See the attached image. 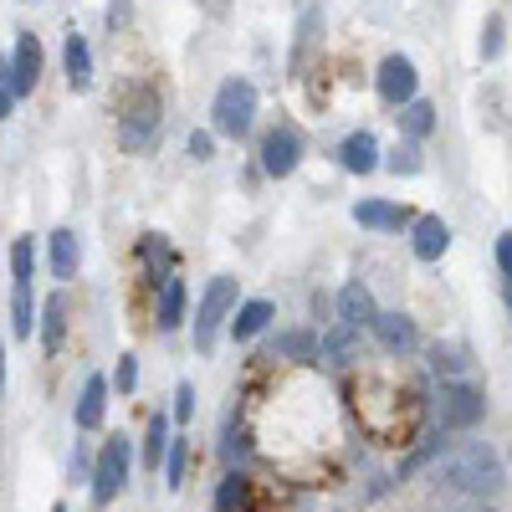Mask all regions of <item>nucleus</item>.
Instances as JSON below:
<instances>
[{
    "label": "nucleus",
    "instance_id": "obj_41",
    "mask_svg": "<svg viewBox=\"0 0 512 512\" xmlns=\"http://www.w3.org/2000/svg\"><path fill=\"white\" fill-rule=\"evenodd\" d=\"M52 512H67V507H62V502H57V507H52Z\"/></svg>",
    "mask_w": 512,
    "mask_h": 512
},
{
    "label": "nucleus",
    "instance_id": "obj_30",
    "mask_svg": "<svg viewBox=\"0 0 512 512\" xmlns=\"http://www.w3.org/2000/svg\"><path fill=\"white\" fill-rule=\"evenodd\" d=\"M436 451H441V436H431V441H425L420 451H410V456L400 461V482H405V477H415V472H420V466H425V461H431Z\"/></svg>",
    "mask_w": 512,
    "mask_h": 512
},
{
    "label": "nucleus",
    "instance_id": "obj_8",
    "mask_svg": "<svg viewBox=\"0 0 512 512\" xmlns=\"http://www.w3.org/2000/svg\"><path fill=\"white\" fill-rule=\"evenodd\" d=\"M415 62L410 57H384L379 62V98L384 103H410L415 98Z\"/></svg>",
    "mask_w": 512,
    "mask_h": 512
},
{
    "label": "nucleus",
    "instance_id": "obj_12",
    "mask_svg": "<svg viewBox=\"0 0 512 512\" xmlns=\"http://www.w3.org/2000/svg\"><path fill=\"white\" fill-rule=\"evenodd\" d=\"M354 221L369 226V231H400L410 221V210L405 205H390V200H359L354 205Z\"/></svg>",
    "mask_w": 512,
    "mask_h": 512
},
{
    "label": "nucleus",
    "instance_id": "obj_26",
    "mask_svg": "<svg viewBox=\"0 0 512 512\" xmlns=\"http://www.w3.org/2000/svg\"><path fill=\"white\" fill-rule=\"evenodd\" d=\"M323 354H328L333 364H349V359H354V328L344 323L338 333H328V338H323Z\"/></svg>",
    "mask_w": 512,
    "mask_h": 512
},
{
    "label": "nucleus",
    "instance_id": "obj_2",
    "mask_svg": "<svg viewBox=\"0 0 512 512\" xmlns=\"http://www.w3.org/2000/svg\"><path fill=\"white\" fill-rule=\"evenodd\" d=\"M159 134H164V103H159V93L154 88H134L128 103H123V113H118V144H123V154H149L159 144Z\"/></svg>",
    "mask_w": 512,
    "mask_h": 512
},
{
    "label": "nucleus",
    "instance_id": "obj_14",
    "mask_svg": "<svg viewBox=\"0 0 512 512\" xmlns=\"http://www.w3.org/2000/svg\"><path fill=\"white\" fill-rule=\"evenodd\" d=\"M338 318H344L349 328H364V323L379 318V308H374V297H369L364 282H349L344 292H338Z\"/></svg>",
    "mask_w": 512,
    "mask_h": 512
},
{
    "label": "nucleus",
    "instance_id": "obj_5",
    "mask_svg": "<svg viewBox=\"0 0 512 512\" xmlns=\"http://www.w3.org/2000/svg\"><path fill=\"white\" fill-rule=\"evenodd\" d=\"M482 410H487V400H482V390L477 384H466V379H446L441 384V431H472V425L482 420Z\"/></svg>",
    "mask_w": 512,
    "mask_h": 512
},
{
    "label": "nucleus",
    "instance_id": "obj_17",
    "mask_svg": "<svg viewBox=\"0 0 512 512\" xmlns=\"http://www.w3.org/2000/svg\"><path fill=\"white\" fill-rule=\"evenodd\" d=\"M272 323V303L267 297H251V303H241L236 308V318H231V333H236V344H246V338H256Z\"/></svg>",
    "mask_w": 512,
    "mask_h": 512
},
{
    "label": "nucleus",
    "instance_id": "obj_3",
    "mask_svg": "<svg viewBox=\"0 0 512 512\" xmlns=\"http://www.w3.org/2000/svg\"><path fill=\"white\" fill-rule=\"evenodd\" d=\"M251 118H256V88L246 77H226L216 88V103H210V128L226 139H241L251 128Z\"/></svg>",
    "mask_w": 512,
    "mask_h": 512
},
{
    "label": "nucleus",
    "instance_id": "obj_32",
    "mask_svg": "<svg viewBox=\"0 0 512 512\" xmlns=\"http://www.w3.org/2000/svg\"><path fill=\"white\" fill-rule=\"evenodd\" d=\"M502 52V16H487V31H482V57L492 62Z\"/></svg>",
    "mask_w": 512,
    "mask_h": 512
},
{
    "label": "nucleus",
    "instance_id": "obj_9",
    "mask_svg": "<svg viewBox=\"0 0 512 512\" xmlns=\"http://www.w3.org/2000/svg\"><path fill=\"white\" fill-rule=\"evenodd\" d=\"M410 246H415V256H420V262H441V256H446V246H451V226H446L441 216H420V221H415V236H410Z\"/></svg>",
    "mask_w": 512,
    "mask_h": 512
},
{
    "label": "nucleus",
    "instance_id": "obj_7",
    "mask_svg": "<svg viewBox=\"0 0 512 512\" xmlns=\"http://www.w3.org/2000/svg\"><path fill=\"white\" fill-rule=\"evenodd\" d=\"M297 159H303V139H297V128H272V134L262 139V169L272 180L292 175Z\"/></svg>",
    "mask_w": 512,
    "mask_h": 512
},
{
    "label": "nucleus",
    "instance_id": "obj_18",
    "mask_svg": "<svg viewBox=\"0 0 512 512\" xmlns=\"http://www.w3.org/2000/svg\"><path fill=\"white\" fill-rule=\"evenodd\" d=\"M338 159H344V169H354V175H369V169L379 164V144H374V134H349L344 139V149H338Z\"/></svg>",
    "mask_w": 512,
    "mask_h": 512
},
{
    "label": "nucleus",
    "instance_id": "obj_35",
    "mask_svg": "<svg viewBox=\"0 0 512 512\" xmlns=\"http://www.w3.org/2000/svg\"><path fill=\"white\" fill-rule=\"evenodd\" d=\"M246 451H251V441H246V431H231V436H226V446H221V456H226V461H241Z\"/></svg>",
    "mask_w": 512,
    "mask_h": 512
},
{
    "label": "nucleus",
    "instance_id": "obj_37",
    "mask_svg": "<svg viewBox=\"0 0 512 512\" xmlns=\"http://www.w3.org/2000/svg\"><path fill=\"white\" fill-rule=\"evenodd\" d=\"M497 267H502V277H512V231L497 236Z\"/></svg>",
    "mask_w": 512,
    "mask_h": 512
},
{
    "label": "nucleus",
    "instance_id": "obj_25",
    "mask_svg": "<svg viewBox=\"0 0 512 512\" xmlns=\"http://www.w3.org/2000/svg\"><path fill=\"white\" fill-rule=\"evenodd\" d=\"M31 272H36V246H31V236H21L11 246V282L16 287H31Z\"/></svg>",
    "mask_w": 512,
    "mask_h": 512
},
{
    "label": "nucleus",
    "instance_id": "obj_38",
    "mask_svg": "<svg viewBox=\"0 0 512 512\" xmlns=\"http://www.w3.org/2000/svg\"><path fill=\"white\" fill-rule=\"evenodd\" d=\"M190 154L195 159H210V134H190Z\"/></svg>",
    "mask_w": 512,
    "mask_h": 512
},
{
    "label": "nucleus",
    "instance_id": "obj_39",
    "mask_svg": "<svg viewBox=\"0 0 512 512\" xmlns=\"http://www.w3.org/2000/svg\"><path fill=\"white\" fill-rule=\"evenodd\" d=\"M108 21H113V26L128 21V0H113V6H108Z\"/></svg>",
    "mask_w": 512,
    "mask_h": 512
},
{
    "label": "nucleus",
    "instance_id": "obj_23",
    "mask_svg": "<svg viewBox=\"0 0 512 512\" xmlns=\"http://www.w3.org/2000/svg\"><path fill=\"white\" fill-rule=\"evenodd\" d=\"M31 328H36V303H31V287H16V297H11V333H16V338H31Z\"/></svg>",
    "mask_w": 512,
    "mask_h": 512
},
{
    "label": "nucleus",
    "instance_id": "obj_24",
    "mask_svg": "<svg viewBox=\"0 0 512 512\" xmlns=\"http://www.w3.org/2000/svg\"><path fill=\"white\" fill-rule=\"evenodd\" d=\"M431 128H436V108L425 103V98H410V103H405V134H410V139H425Z\"/></svg>",
    "mask_w": 512,
    "mask_h": 512
},
{
    "label": "nucleus",
    "instance_id": "obj_6",
    "mask_svg": "<svg viewBox=\"0 0 512 512\" xmlns=\"http://www.w3.org/2000/svg\"><path fill=\"white\" fill-rule=\"evenodd\" d=\"M128 461H134V446H128V436L113 431V441L98 451V466H93V502H113V492H123L128 482Z\"/></svg>",
    "mask_w": 512,
    "mask_h": 512
},
{
    "label": "nucleus",
    "instance_id": "obj_15",
    "mask_svg": "<svg viewBox=\"0 0 512 512\" xmlns=\"http://www.w3.org/2000/svg\"><path fill=\"white\" fill-rule=\"evenodd\" d=\"M374 333H379V344L390 349V354H410L415 349V323L405 313H379L374 318Z\"/></svg>",
    "mask_w": 512,
    "mask_h": 512
},
{
    "label": "nucleus",
    "instance_id": "obj_19",
    "mask_svg": "<svg viewBox=\"0 0 512 512\" xmlns=\"http://www.w3.org/2000/svg\"><path fill=\"white\" fill-rule=\"evenodd\" d=\"M185 323V282L180 277H164V292H159V328L175 333Z\"/></svg>",
    "mask_w": 512,
    "mask_h": 512
},
{
    "label": "nucleus",
    "instance_id": "obj_1",
    "mask_svg": "<svg viewBox=\"0 0 512 512\" xmlns=\"http://www.w3.org/2000/svg\"><path fill=\"white\" fill-rule=\"evenodd\" d=\"M436 482H446L456 492H472V497H497L507 487V466H502V456L487 441H461L456 451L441 456Z\"/></svg>",
    "mask_w": 512,
    "mask_h": 512
},
{
    "label": "nucleus",
    "instance_id": "obj_31",
    "mask_svg": "<svg viewBox=\"0 0 512 512\" xmlns=\"http://www.w3.org/2000/svg\"><path fill=\"white\" fill-rule=\"evenodd\" d=\"M431 369H436V374H451V379H456V374L466 369V359H461V354H451V349H431Z\"/></svg>",
    "mask_w": 512,
    "mask_h": 512
},
{
    "label": "nucleus",
    "instance_id": "obj_33",
    "mask_svg": "<svg viewBox=\"0 0 512 512\" xmlns=\"http://www.w3.org/2000/svg\"><path fill=\"white\" fill-rule=\"evenodd\" d=\"M134 384H139V364L134 359H118V395H134Z\"/></svg>",
    "mask_w": 512,
    "mask_h": 512
},
{
    "label": "nucleus",
    "instance_id": "obj_20",
    "mask_svg": "<svg viewBox=\"0 0 512 512\" xmlns=\"http://www.w3.org/2000/svg\"><path fill=\"white\" fill-rule=\"evenodd\" d=\"M77 262H82V241H77V231H72V226L52 231V272H57V277H72Z\"/></svg>",
    "mask_w": 512,
    "mask_h": 512
},
{
    "label": "nucleus",
    "instance_id": "obj_40",
    "mask_svg": "<svg viewBox=\"0 0 512 512\" xmlns=\"http://www.w3.org/2000/svg\"><path fill=\"white\" fill-rule=\"evenodd\" d=\"M0 390H6V344H0Z\"/></svg>",
    "mask_w": 512,
    "mask_h": 512
},
{
    "label": "nucleus",
    "instance_id": "obj_28",
    "mask_svg": "<svg viewBox=\"0 0 512 512\" xmlns=\"http://www.w3.org/2000/svg\"><path fill=\"white\" fill-rule=\"evenodd\" d=\"M420 164H425V159H420L415 139H410V144H400V149L390 154V169H395V175H420Z\"/></svg>",
    "mask_w": 512,
    "mask_h": 512
},
{
    "label": "nucleus",
    "instance_id": "obj_27",
    "mask_svg": "<svg viewBox=\"0 0 512 512\" xmlns=\"http://www.w3.org/2000/svg\"><path fill=\"white\" fill-rule=\"evenodd\" d=\"M21 93H16V67H11V57H0V118H11V103H16Z\"/></svg>",
    "mask_w": 512,
    "mask_h": 512
},
{
    "label": "nucleus",
    "instance_id": "obj_22",
    "mask_svg": "<svg viewBox=\"0 0 512 512\" xmlns=\"http://www.w3.org/2000/svg\"><path fill=\"white\" fill-rule=\"evenodd\" d=\"M164 456H169V420L154 415V420H149V431H144V466L154 472V466H164Z\"/></svg>",
    "mask_w": 512,
    "mask_h": 512
},
{
    "label": "nucleus",
    "instance_id": "obj_10",
    "mask_svg": "<svg viewBox=\"0 0 512 512\" xmlns=\"http://www.w3.org/2000/svg\"><path fill=\"white\" fill-rule=\"evenodd\" d=\"M11 67H16V93H31L36 82H41V41H36L31 31L16 36V57H11Z\"/></svg>",
    "mask_w": 512,
    "mask_h": 512
},
{
    "label": "nucleus",
    "instance_id": "obj_11",
    "mask_svg": "<svg viewBox=\"0 0 512 512\" xmlns=\"http://www.w3.org/2000/svg\"><path fill=\"white\" fill-rule=\"evenodd\" d=\"M103 410H108V379L88 374V384H82V395H77V425H82V431H98Z\"/></svg>",
    "mask_w": 512,
    "mask_h": 512
},
{
    "label": "nucleus",
    "instance_id": "obj_21",
    "mask_svg": "<svg viewBox=\"0 0 512 512\" xmlns=\"http://www.w3.org/2000/svg\"><path fill=\"white\" fill-rule=\"evenodd\" d=\"M216 512H251V482L241 472H231L216 492Z\"/></svg>",
    "mask_w": 512,
    "mask_h": 512
},
{
    "label": "nucleus",
    "instance_id": "obj_13",
    "mask_svg": "<svg viewBox=\"0 0 512 512\" xmlns=\"http://www.w3.org/2000/svg\"><path fill=\"white\" fill-rule=\"evenodd\" d=\"M67 338V292H52L47 303H41V349L57 354Z\"/></svg>",
    "mask_w": 512,
    "mask_h": 512
},
{
    "label": "nucleus",
    "instance_id": "obj_16",
    "mask_svg": "<svg viewBox=\"0 0 512 512\" xmlns=\"http://www.w3.org/2000/svg\"><path fill=\"white\" fill-rule=\"evenodd\" d=\"M62 67H67V82L82 93L93 82V52H88V41H82L77 31H67V47H62Z\"/></svg>",
    "mask_w": 512,
    "mask_h": 512
},
{
    "label": "nucleus",
    "instance_id": "obj_29",
    "mask_svg": "<svg viewBox=\"0 0 512 512\" xmlns=\"http://www.w3.org/2000/svg\"><path fill=\"white\" fill-rule=\"evenodd\" d=\"M164 477H169V487H185V441H169V456H164Z\"/></svg>",
    "mask_w": 512,
    "mask_h": 512
},
{
    "label": "nucleus",
    "instance_id": "obj_34",
    "mask_svg": "<svg viewBox=\"0 0 512 512\" xmlns=\"http://www.w3.org/2000/svg\"><path fill=\"white\" fill-rule=\"evenodd\" d=\"M323 344H313L308 333H292V338H282V354H318Z\"/></svg>",
    "mask_w": 512,
    "mask_h": 512
},
{
    "label": "nucleus",
    "instance_id": "obj_36",
    "mask_svg": "<svg viewBox=\"0 0 512 512\" xmlns=\"http://www.w3.org/2000/svg\"><path fill=\"white\" fill-rule=\"evenodd\" d=\"M190 410H195V384H180L175 390V420H190Z\"/></svg>",
    "mask_w": 512,
    "mask_h": 512
},
{
    "label": "nucleus",
    "instance_id": "obj_4",
    "mask_svg": "<svg viewBox=\"0 0 512 512\" xmlns=\"http://www.w3.org/2000/svg\"><path fill=\"white\" fill-rule=\"evenodd\" d=\"M231 308H236V277H210L200 308H195V349L200 354H210V344H216V333L231 318Z\"/></svg>",
    "mask_w": 512,
    "mask_h": 512
}]
</instances>
